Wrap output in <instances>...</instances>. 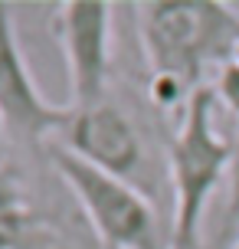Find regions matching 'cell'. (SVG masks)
Returning a JSON list of instances; mask_svg holds the SVG:
<instances>
[{"label": "cell", "instance_id": "8", "mask_svg": "<svg viewBox=\"0 0 239 249\" xmlns=\"http://www.w3.org/2000/svg\"><path fill=\"white\" fill-rule=\"evenodd\" d=\"M239 243V135H236V151H233V164H229V194L223 216L216 223L210 249H233Z\"/></svg>", "mask_w": 239, "mask_h": 249}, {"label": "cell", "instance_id": "3", "mask_svg": "<svg viewBox=\"0 0 239 249\" xmlns=\"http://www.w3.org/2000/svg\"><path fill=\"white\" fill-rule=\"evenodd\" d=\"M46 158L66 190L76 197L102 249H171L161 236L151 197H144L138 187L92 167L59 144H46Z\"/></svg>", "mask_w": 239, "mask_h": 249}, {"label": "cell", "instance_id": "2", "mask_svg": "<svg viewBox=\"0 0 239 249\" xmlns=\"http://www.w3.org/2000/svg\"><path fill=\"white\" fill-rule=\"evenodd\" d=\"M236 141H226L216 128V95L210 86L193 92L187 108L167 141V177H171V249H200L203 210L216 184L229 174Z\"/></svg>", "mask_w": 239, "mask_h": 249}, {"label": "cell", "instance_id": "7", "mask_svg": "<svg viewBox=\"0 0 239 249\" xmlns=\"http://www.w3.org/2000/svg\"><path fill=\"white\" fill-rule=\"evenodd\" d=\"M0 249H72L59 220L36 203L23 171L0 161Z\"/></svg>", "mask_w": 239, "mask_h": 249}, {"label": "cell", "instance_id": "4", "mask_svg": "<svg viewBox=\"0 0 239 249\" xmlns=\"http://www.w3.org/2000/svg\"><path fill=\"white\" fill-rule=\"evenodd\" d=\"M50 144L72 151L85 164L138 187L148 197V187H151L148 138L141 135L138 122L118 102L105 99L88 108H69L63 128L56 131Z\"/></svg>", "mask_w": 239, "mask_h": 249}, {"label": "cell", "instance_id": "9", "mask_svg": "<svg viewBox=\"0 0 239 249\" xmlns=\"http://www.w3.org/2000/svg\"><path fill=\"white\" fill-rule=\"evenodd\" d=\"M210 89H213V95H216V105H223L229 115L239 118V62L236 59H229L210 79Z\"/></svg>", "mask_w": 239, "mask_h": 249}, {"label": "cell", "instance_id": "10", "mask_svg": "<svg viewBox=\"0 0 239 249\" xmlns=\"http://www.w3.org/2000/svg\"><path fill=\"white\" fill-rule=\"evenodd\" d=\"M233 59H236V62H239V43H236V53H233Z\"/></svg>", "mask_w": 239, "mask_h": 249}, {"label": "cell", "instance_id": "11", "mask_svg": "<svg viewBox=\"0 0 239 249\" xmlns=\"http://www.w3.org/2000/svg\"><path fill=\"white\" fill-rule=\"evenodd\" d=\"M233 249H239V243H236V246H233Z\"/></svg>", "mask_w": 239, "mask_h": 249}, {"label": "cell", "instance_id": "6", "mask_svg": "<svg viewBox=\"0 0 239 249\" xmlns=\"http://www.w3.org/2000/svg\"><path fill=\"white\" fill-rule=\"evenodd\" d=\"M69 105H52L36 89L17 39L10 3L0 0V128L26 148H46L63 128Z\"/></svg>", "mask_w": 239, "mask_h": 249}, {"label": "cell", "instance_id": "1", "mask_svg": "<svg viewBox=\"0 0 239 249\" xmlns=\"http://www.w3.org/2000/svg\"><path fill=\"white\" fill-rule=\"evenodd\" d=\"M135 30L148 66V99L161 115L187 108L236 53L239 13L216 0L135 3Z\"/></svg>", "mask_w": 239, "mask_h": 249}, {"label": "cell", "instance_id": "5", "mask_svg": "<svg viewBox=\"0 0 239 249\" xmlns=\"http://www.w3.org/2000/svg\"><path fill=\"white\" fill-rule=\"evenodd\" d=\"M115 13L105 0H66L50 17V30L66 59L69 108H88L108 99L115 53Z\"/></svg>", "mask_w": 239, "mask_h": 249}]
</instances>
